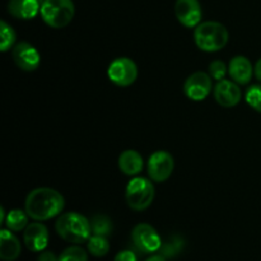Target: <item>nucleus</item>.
<instances>
[{"instance_id":"f257e3e1","label":"nucleus","mask_w":261,"mask_h":261,"mask_svg":"<svg viewBox=\"0 0 261 261\" xmlns=\"http://www.w3.org/2000/svg\"><path fill=\"white\" fill-rule=\"evenodd\" d=\"M64 206V196L55 189L37 188L25 198L24 211L32 219L42 222L59 216Z\"/></svg>"},{"instance_id":"f03ea898","label":"nucleus","mask_w":261,"mask_h":261,"mask_svg":"<svg viewBox=\"0 0 261 261\" xmlns=\"http://www.w3.org/2000/svg\"><path fill=\"white\" fill-rule=\"evenodd\" d=\"M55 228L61 239L71 244H83L92 234L91 221L76 212L61 214L56 221Z\"/></svg>"},{"instance_id":"7ed1b4c3","label":"nucleus","mask_w":261,"mask_h":261,"mask_svg":"<svg viewBox=\"0 0 261 261\" xmlns=\"http://www.w3.org/2000/svg\"><path fill=\"white\" fill-rule=\"evenodd\" d=\"M229 33L219 22H204L195 28L194 41L201 51L217 53L228 43Z\"/></svg>"},{"instance_id":"20e7f679","label":"nucleus","mask_w":261,"mask_h":261,"mask_svg":"<svg viewBox=\"0 0 261 261\" xmlns=\"http://www.w3.org/2000/svg\"><path fill=\"white\" fill-rule=\"evenodd\" d=\"M40 13L43 22L51 28H64L73 20L75 7L73 0H45Z\"/></svg>"},{"instance_id":"39448f33","label":"nucleus","mask_w":261,"mask_h":261,"mask_svg":"<svg viewBox=\"0 0 261 261\" xmlns=\"http://www.w3.org/2000/svg\"><path fill=\"white\" fill-rule=\"evenodd\" d=\"M125 196L127 205L133 211H145L154 200V186L148 178L134 177L127 184Z\"/></svg>"},{"instance_id":"423d86ee","label":"nucleus","mask_w":261,"mask_h":261,"mask_svg":"<svg viewBox=\"0 0 261 261\" xmlns=\"http://www.w3.org/2000/svg\"><path fill=\"white\" fill-rule=\"evenodd\" d=\"M107 76L119 87H129L137 81L138 66L132 59L117 58L107 68Z\"/></svg>"},{"instance_id":"0eeeda50","label":"nucleus","mask_w":261,"mask_h":261,"mask_svg":"<svg viewBox=\"0 0 261 261\" xmlns=\"http://www.w3.org/2000/svg\"><path fill=\"white\" fill-rule=\"evenodd\" d=\"M132 239L135 247L144 254H153L155 251H160L162 247V240L158 232L147 223H140L135 226L132 232Z\"/></svg>"},{"instance_id":"6e6552de","label":"nucleus","mask_w":261,"mask_h":261,"mask_svg":"<svg viewBox=\"0 0 261 261\" xmlns=\"http://www.w3.org/2000/svg\"><path fill=\"white\" fill-rule=\"evenodd\" d=\"M175 168V160L166 150L153 153L148 160V173L154 182H165L171 177Z\"/></svg>"},{"instance_id":"1a4fd4ad","label":"nucleus","mask_w":261,"mask_h":261,"mask_svg":"<svg viewBox=\"0 0 261 261\" xmlns=\"http://www.w3.org/2000/svg\"><path fill=\"white\" fill-rule=\"evenodd\" d=\"M212 79L213 78L204 71H196V73L191 74L184 84V92H185L186 97L195 102L204 101L213 89Z\"/></svg>"},{"instance_id":"9d476101","label":"nucleus","mask_w":261,"mask_h":261,"mask_svg":"<svg viewBox=\"0 0 261 261\" xmlns=\"http://www.w3.org/2000/svg\"><path fill=\"white\" fill-rule=\"evenodd\" d=\"M175 14L182 25L196 28L203 18V10L199 0H176Z\"/></svg>"},{"instance_id":"9b49d317","label":"nucleus","mask_w":261,"mask_h":261,"mask_svg":"<svg viewBox=\"0 0 261 261\" xmlns=\"http://www.w3.org/2000/svg\"><path fill=\"white\" fill-rule=\"evenodd\" d=\"M13 60L23 71H35L41 64V55L35 46L28 42H20L13 47Z\"/></svg>"},{"instance_id":"f8f14e48","label":"nucleus","mask_w":261,"mask_h":261,"mask_svg":"<svg viewBox=\"0 0 261 261\" xmlns=\"http://www.w3.org/2000/svg\"><path fill=\"white\" fill-rule=\"evenodd\" d=\"M214 98L217 103L221 105L222 107L231 109L240 103L242 98V92L236 82L222 79L214 87Z\"/></svg>"},{"instance_id":"ddd939ff","label":"nucleus","mask_w":261,"mask_h":261,"mask_svg":"<svg viewBox=\"0 0 261 261\" xmlns=\"http://www.w3.org/2000/svg\"><path fill=\"white\" fill-rule=\"evenodd\" d=\"M23 240L30 251L41 252L48 245V231L46 226L37 221L25 227Z\"/></svg>"},{"instance_id":"4468645a","label":"nucleus","mask_w":261,"mask_h":261,"mask_svg":"<svg viewBox=\"0 0 261 261\" xmlns=\"http://www.w3.org/2000/svg\"><path fill=\"white\" fill-rule=\"evenodd\" d=\"M228 71L232 81L236 82L237 84L245 86V84L250 83V81L252 79L255 69L252 68L251 61H250L246 56L239 55L231 59Z\"/></svg>"},{"instance_id":"2eb2a0df","label":"nucleus","mask_w":261,"mask_h":261,"mask_svg":"<svg viewBox=\"0 0 261 261\" xmlns=\"http://www.w3.org/2000/svg\"><path fill=\"white\" fill-rule=\"evenodd\" d=\"M41 12L38 0H9L8 13L17 19H33Z\"/></svg>"},{"instance_id":"dca6fc26","label":"nucleus","mask_w":261,"mask_h":261,"mask_svg":"<svg viewBox=\"0 0 261 261\" xmlns=\"http://www.w3.org/2000/svg\"><path fill=\"white\" fill-rule=\"evenodd\" d=\"M20 255V242L10 229L0 232V259L3 261H14Z\"/></svg>"},{"instance_id":"f3484780","label":"nucleus","mask_w":261,"mask_h":261,"mask_svg":"<svg viewBox=\"0 0 261 261\" xmlns=\"http://www.w3.org/2000/svg\"><path fill=\"white\" fill-rule=\"evenodd\" d=\"M144 161L139 152L133 149L124 150L119 157V168L127 176H137L142 172Z\"/></svg>"},{"instance_id":"a211bd4d","label":"nucleus","mask_w":261,"mask_h":261,"mask_svg":"<svg viewBox=\"0 0 261 261\" xmlns=\"http://www.w3.org/2000/svg\"><path fill=\"white\" fill-rule=\"evenodd\" d=\"M28 214L25 211L20 209H13L7 214L5 218V226L12 232H19L25 229L28 226Z\"/></svg>"},{"instance_id":"6ab92c4d","label":"nucleus","mask_w":261,"mask_h":261,"mask_svg":"<svg viewBox=\"0 0 261 261\" xmlns=\"http://www.w3.org/2000/svg\"><path fill=\"white\" fill-rule=\"evenodd\" d=\"M87 246H88L89 254L93 255L94 257H102L107 255L110 250V244L105 236H98V234H93L89 237L87 241Z\"/></svg>"},{"instance_id":"aec40b11","label":"nucleus","mask_w":261,"mask_h":261,"mask_svg":"<svg viewBox=\"0 0 261 261\" xmlns=\"http://www.w3.org/2000/svg\"><path fill=\"white\" fill-rule=\"evenodd\" d=\"M91 224L93 234H98V236H110L112 229H114L111 219L105 214H96V216L92 217Z\"/></svg>"},{"instance_id":"412c9836","label":"nucleus","mask_w":261,"mask_h":261,"mask_svg":"<svg viewBox=\"0 0 261 261\" xmlns=\"http://www.w3.org/2000/svg\"><path fill=\"white\" fill-rule=\"evenodd\" d=\"M15 40H17V35L12 25L8 24L5 20H2L0 22V51L3 53L9 51L14 46Z\"/></svg>"},{"instance_id":"4be33fe9","label":"nucleus","mask_w":261,"mask_h":261,"mask_svg":"<svg viewBox=\"0 0 261 261\" xmlns=\"http://www.w3.org/2000/svg\"><path fill=\"white\" fill-rule=\"evenodd\" d=\"M184 242L182 239L177 236H173L172 239L168 240L167 242L162 244V247H161V255L166 257V259H172L176 255H178L181 252V250L184 249Z\"/></svg>"},{"instance_id":"5701e85b","label":"nucleus","mask_w":261,"mask_h":261,"mask_svg":"<svg viewBox=\"0 0 261 261\" xmlns=\"http://www.w3.org/2000/svg\"><path fill=\"white\" fill-rule=\"evenodd\" d=\"M59 261H88V255L82 247L71 246L61 252Z\"/></svg>"},{"instance_id":"b1692460","label":"nucleus","mask_w":261,"mask_h":261,"mask_svg":"<svg viewBox=\"0 0 261 261\" xmlns=\"http://www.w3.org/2000/svg\"><path fill=\"white\" fill-rule=\"evenodd\" d=\"M247 105L255 110V111L261 112V84H254L246 91Z\"/></svg>"},{"instance_id":"393cba45","label":"nucleus","mask_w":261,"mask_h":261,"mask_svg":"<svg viewBox=\"0 0 261 261\" xmlns=\"http://www.w3.org/2000/svg\"><path fill=\"white\" fill-rule=\"evenodd\" d=\"M227 74V65L222 60H213L209 64V75L216 81H222Z\"/></svg>"},{"instance_id":"a878e982","label":"nucleus","mask_w":261,"mask_h":261,"mask_svg":"<svg viewBox=\"0 0 261 261\" xmlns=\"http://www.w3.org/2000/svg\"><path fill=\"white\" fill-rule=\"evenodd\" d=\"M114 261H138V259L134 252L130 251V250H125V251H120L115 256Z\"/></svg>"},{"instance_id":"bb28decb","label":"nucleus","mask_w":261,"mask_h":261,"mask_svg":"<svg viewBox=\"0 0 261 261\" xmlns=\"http://www.w3.org/2000/svg\"><path fill=\"white\" fill-rule=\"evenodd\" d=\"M37 261H59V257H56L55 254L51 251H42Z\"/></svg>"},{"instance_id":"cd10ccee","label":"nucleus","mask_w":261,"mask_h":261,"mask_svg":"<svg viewBox=\"0 0 261 261\" xmlns=\"http://www.w3.org/2000/svg\"><path fill=\"white\" fill-rule=\"evenodd\" d=\"M255 76L257 78V81L261 82V59H259L255 65Z\"/></svg>"},{"instance_id":"c85d7f7f","label":"nucleus","mask_w":261,"mask_h":261,"mask_svg":"<svg viewBox=\"0 0 261 261\" xmlns=\"http://www.w3.org/2000/svg\"><path fill=\"white\" fill-rule=\"evenodd\" d=\"M145 261H166V257L163 255H153V256L148 257Z\"/></svg>"},{"instance_id":"c756f323","label":"nucleus","mask_w":261,"mask_h":261,"mask_svg":"<svg viewBox=\"0 0 261 261\" xmlns=\"http://www.w3.org/2000/svg\"><path fill=\"white\" fill-rule=\"evenodd\" d=\"M38 3H40V4H41V5H42V4H43V3H45V0H38Z\"/></svg>"}]
</instances>
